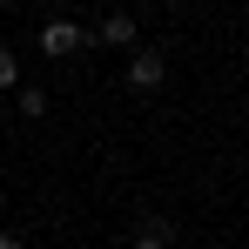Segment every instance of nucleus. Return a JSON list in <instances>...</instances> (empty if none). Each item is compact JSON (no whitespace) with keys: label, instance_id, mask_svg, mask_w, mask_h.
Here are the masks:
<instances>
[{"label":"nucleus","instance_id":"nucleus-1","mask_svg":"<svg viewBox=\"0 0 249 249\" xmlns=\"http://www.w3.org/2000/svg\"><path fill=\"white\" fill-rule=\"evenodd\" d=\"M162 81H168V61H162V54H148V47H135V61H128V88L155 94Z\"/></svg>","mask_w":249,"mask_h":249},{"label":"nucleus","instance_id":"nucleus-2","mask_svg":"<svg viewBox=\"0 0 249 249\" xmlns=\"http://www.w3.org/2000/svg\"><path fill=\"white\" fill-rule=\"evenodd\" d=\"M81 41H88V34L74 27V20H47V27H41V47H47V54H74Z\"/></svg>","mask_w":249,"mask_h":249},{"label":"nucleus","instance_id":"nucleus-3","mask_svg":"<svg viewBox=\"0 0 249 249\" xmlns=\"http://www.w3.org/2000/svg\"><path fill=\"white\" fill-rule=\"evenodd\" d=\"M101 41L108 47H135V20H128V14H108V20H101Z\"/></svg>","mask_w":249,"mask_h":249},{"label":"nucleus","instance_id":"nucleus-4","mask_svg":"<svg viewBox=\"0 0 249 249\" xmlns=\"http://www.w3.org/2000/svg\"><path fill=\"white\" fill-rule=\"evenodd\" d=\"M142 236H155V243H168V236H175V222H168V215H142Z\"/></svg>","mask_w":249,"mask_h":249},{"label":"nucleus","instance_id":"nucleus-5","mask_svg":"<svg viewBox=\"0 0 249 249\" xmlns=\"http://www.w3.org/2000/svg\"><path fill=\"white\" fill-rule=\"evenodd\" d=\"M20 81V61H14V47H0V88H14Z\"/></svg>","mask_w":249,"mask_h":249},{"label":"nucleus","instance_id":"nucleus-6","mask_svg":"<svg viewBox=\"0 0 249 249\" xmlns=\"http://www.w3.org/2000/svg\"><path fill=\"white\" fill-rule=\"evenodd\" d=\"M128 249H168V243H155V236H135V243H128Z\"/></svg>","mask_w":249,"mask_h":249},{"label":"nucleus","instance_id":"nucleus-7","mask_svg":"<svg viewBox=\"0 0 249 249\" xmlns=\"http://www.w3.org/2000/svg\"><path fill=\"white\" fill-rule=\"evenodd\" d=\"M0 249H27V243H20V236H14V229H7V236H0Z\"/></svg>","mask_w":249,"mask_h":249}]
</instances>
